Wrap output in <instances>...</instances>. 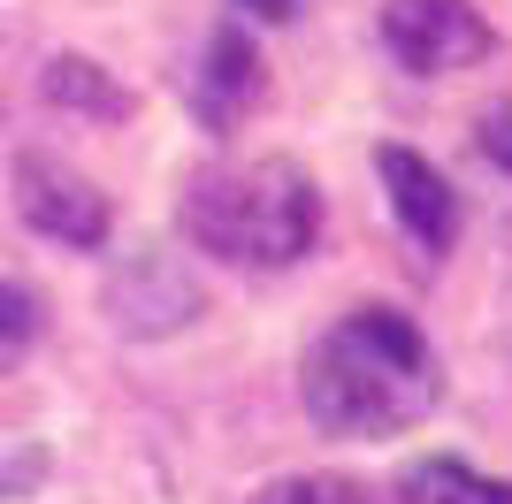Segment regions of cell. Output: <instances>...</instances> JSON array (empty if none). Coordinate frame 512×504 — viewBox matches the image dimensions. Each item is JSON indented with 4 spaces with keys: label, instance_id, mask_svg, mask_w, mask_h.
Returning <instances> with one entry per match:
<instances>
[{
    "label": "cell",
    "instance_id": "obj_1",
    "mask_svg": "<svg viewBox=\"0 0 512 504\" xmlns=\"http://www.w3.org/2000/svg\"><path fill=\"white\" fill-rule=\"evenodd\" d=\"M299 398L321 436L383 443L436 413L444 367H436V344L421 336V321H406L398 306H352L306 344Z\"/></svg>",
    "mask_w": 512,
    "mask_h": 504
},
{
    "label": "cell",
    "instance_id": "obj_2",
    "mask_svg": "<svg viewBox=\"0 0 512 504\" xmlns=\"http://www.w3.org/2000/svg\"><path fill=\"white\" fill-rule=\"evenodd\" d=\"M184 237L222 268H299L321 237V191L299 161L260 153V161H214L184 184Z\"/></svg>",
    "mask_w": 512,
    "mask_h": 504
},
{
    "label": "cell",
    "instance_id": "obj_3",
    "mask_svg": "<svg viewBox=\"0 0 512 504\" xmlns=\"http://www.w3.org/2000/svg\"><path fill=\"white\" fill-rule=\"evenodd\" d=\"M8 199H16L23 230H39L46 245H69V252H100L107 230H115L107 191L92 184L85 168H69L62 153H39V146H23L8 161Z\"/></svg>",
    "mask_w": 512,
    "mask_h": 504
},
{
    "label": "cell",
    "instance_id": "obj_4",
    "mask_svg": "<svg viewBox=\"0 0 512 504\" xmlns=\"http://www.w3.org/2000/svg\"><path fill=\"white\" fill-rule=\"evenodd\" d=\"M375 31H383L390 62L406 77H451V69L490 62V46H497V31L482 23L474 0H383Z\"/></svg>",
    "mask_w": 512,
    "mask_h": 504
},
{
    "label": "cell",
    "instance_id": "obj_5",
    "mask_svg": "<svg viewBox=\"0 0 512 504\" xmlns=\"http://www.w3.org/2000/svg\"><path fill=\"white\" fill-rule=\"evenodd\" d=\"M107 321L123 336H176V329H192L199 306H207V291H199V275L176 260V252L161 245H138L123 252L115 268H107V291H100Z\"/></svg>",
    "mask_w": 512,
    "mask_h": 504
},
{
    "label": "cell",
    "instance_id": "obj_6",
    "mask_svg": "<svg viewBox=\"0 0 512 504\" xmlns=\"http://www.w3.org/2000/svg\"><path fill=\"white\" fill-rule=\"evenodd\" d=\"M375 176H383V191H390V214H398L406 237L421 245V260H444L451 237H459V191H451V176L413 146H383L375 153Z\"/></svg>",
    "mask_w": 512,
    "mask_h": 504
},
{
    "label": "cell",
    "instance_id": "obj_7",
    "mask_svg": "<svg viewBox=\"0 0 512 504\" xmlns=\"http://www.w3.org/2000/svg\"><path fill=\"white\" fill-rule=\"evenodd\" d=\"M268 92V62H260V46L237 31V23H222L207 39V54H199V77H192V115L207 130H237L245 115H253V100Z\"/></svg>",
    "mask_w": 512,
    "mask_h": 504
},
{
    "label": "cell",
    "instance_id": "obj_8",
    "mask_svg": "<svg viewBox=\"0 0 512 504\" xmlns=\"http://www.w3.org/2000/svg\"><path fill=\"white\" fill-rule=\"evenodd\" d=\"M39 92H46V107H62V115H85V123H130V92L115 77H107L100 62H85V54H54L46 62V77H39Z\"/></svg>",
    "mask_w": 512,
    "mask_h": 504
},
{
    "label": "cell",
    "instance_id": "obj_9",
    "mask_svg": "<svg viewBox=\"0 0 512 504\" xmlns=\"http://www.w3.org/2000/svg\"><path fill=\"white\" fill-rule=\"evenodd\" d=\"M398 504H512V482H497L467 459H413L398 482Z\"/></svg>",
    "mask_w": 512,
    "mask_h": 504
},
{
    "label": "cell",
    "instance_id": "obj_10",
    "mask_svg": "<svg viewBox=\"0 0 512 504\" xmlns=\"http://www.w3.org/2000/svg\"><path fill=\"white\" fill-rule=\"evenodd\" d=\"M253 504H383L367 482H344V474H283V482L253 489Z\"/></svg>",
    "mask_w": 512,
    "mask_h": 504
},
{
    "label": "cell",
    "instance_id": "obj_11",
    "mask_svg": "<svg viewBox=\"0 0 512 504\" xmlns=\"http://www.w3.org/2000/svg\"><path fill=\"white\" fill-rule=\"evenodd\" d=\"M39 329H46L39 291H23V283H0V344H31Z\"/></svg>",
    "mask_w": 512,
    "mask_h": 504
},
{
    "label": "cell",
    "instance_id": "obj_12",
    "mask_svg": "<svg viewBox=\"0 0 512 504\" xmlns=\"http://www.w3.org/2000/svg\"><path fill=\"white\" fill-rule=\"evenodd\" d=\"M474 146H482V153H490V161L512 176V100L482 107V123H474Z\"/></svg>",
    "mask_w": 512,
    "mask_h": 504
},
{
    "label": "cell",
    "instance_id": "obj_13",
    "mask_svg": "<svg viewBox=\"0 0 512 504\" xmlns=\"http://www.w3.org/2000/svg\"><path fill=\"white\" fill-rule=\"evenodd\" d=\"M230 8H245V16H260V23H283L299 0H230Z\"/></svg>",
    "mask_w": 512,
    "mask_h": 504
}]
</instances>
